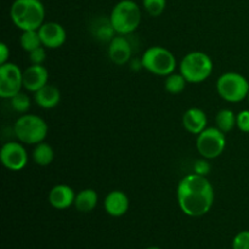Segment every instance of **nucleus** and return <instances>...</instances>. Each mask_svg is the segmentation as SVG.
<instances>
[{
	"label": "nucleus",
	"mask_w": 249,
	"mask_h": 249,
	"mask_svg": "<svg viewBox=\"0 0 249 249\" xmlns=\"http://www.w3.org/2000/svg\"><path fill=\"white\" fill-rule=\"evenodd\" d=\"M178 203L187 216L206 215L214 203V189L207 177L196 173L187 174L180 180L177 190Z\"/></svg>",
	"instance_id": "nucleus-1"
},
{
	"label": "nucleus",
	"mask_w": 249,
	"mask_h": 249,
	"mask_svg": "<svg viewBox=\"0 0 249 249\" xmlns=\"http://www.w3.org/2000/svg\"><path fill=\"white\" fill-rule=\"evenodd\" d=\"M10 17L22 32L38 31L44 23L45 7L40 0H15L10 7Z\"/></svg>",
	"instance_id": "nucleus-2"
},
{
	"label": "nucleus",
	"mask_w": 249,
	"mask_h": 249,
	"mask_svg": "<svg viewBox=\"0 0 249 249\" xmlns=\"http://www.w3.org/2000/svg\"><path fill=\"white\" fill-rule=\"evenodd\" d=\"M109 22L117 34H121V36L131 34L140 26V7L133 0H121L112 9Z\"/></svg>",
	"instance_id": "nucleus-3"
},
{
	"label": "nucleus",
	"mask_w": 249,
	"mask_h": 249,
	"mask_svg": "<svg viewBox=\"0 0 249 249\" xmlns=\"http://www.w3.org/2000/svg\"><path fill=\"white\" fill-rule=\"evenodd\" d=\"M213 61L202 51H192L185 55L180 62V73L187 83H202L208 79L213 73Z\"/></svg>",
	"instance_id": "nucleus-4"
},
{
	"label": "nucleus",
	"mask_w": 249,
	"mask_h": 249,
	"mask_svg": "<svg viewBox=\"0 0 249 249\" xmlns=\"http://www.w3.org/2000/svg\"><path fill=\"white\" fill-rule=\"evenodd\" d=\"M14 131L19 142L36 145L45 140L48 135V124L36 114H22L15 122Z\"/></svg>",
	"instance_id": "nucleus-5"
},
{
	"label": "nucleus",
	"mask_w": 249,
	"mask_h": 249,
	"mask_svg": "<svg viewBox=\"0 0 249 249\" xmlns=\"http://www.w3.org/2000/svg\"><path fill=\"white\" fill-rule=\"evenodd\" d=\"M142 68L160 77H165L175 72L177 58L172 51L163 46H151L141 57Z\"/></svg>",
	"instance_id": "nucleus-6"
},
{
	"label": "nucleus",
	"mask_w": 249,
	"mask_h": 249,
	"mask_svg": "<svg viewBox=\"0 0 249 249\" xmlns=\"http://www.w3.org/2000/svg\"><path fill=\"white\" fill-rule=\"evenodd\" d=\"M216 91L223 100L236 104L248 97L249 83L240 73L226 72L216 80Z\"/></svg>",
	"instance_id": "nucleus-7"
},
{
	"label": "nucleus",
	"mask_w": 249,
	"mask_h": 249,
	"mask_svg": "<svg viewBox=\"0 0 249 249\" xmlns=\"http://www.w3.org/2000/svg\"><path fill=\"white\" fill-rule=\"evenodd\" d=\"M197 151L206 160H214L221 156L226 147L225 134L218 128H206L197 135Z\"/></svg>",
	"instance_id": "nucleus-8"
},
{
	"label": "nucleus",
	"mask_w": 249,
	"mask_h": 249,
	"mask_svg": "<svg viewBox=\"0 0 249 249\" xmlns=\"http://www.w3.org/2000/svg\"><path fill=\"white\" fill-rule=\"evenodd\" d=\"M23 88V72L16 63L0 65V97L11 99Z\"/></svg>",
	"instance_id": "nucleus-9"
},
{
	"label": "nucleus",
	"mask_w": 249,
	"mask_h": 249,
	"mask_svg": "<svg viewBox=\"0 0 249 249\" xmlns=\"http://www.w3.org/2000/svg\"><path fill=\"white\" fill-rule=\"evenodd\" d=\"M2 165L11 172H19L28 163V153L23 145L16 141H10L2 145L0 151Z\"/></svg>",
	"instance_id": "nucleus-10"
},
{
	"label": "nucleus",
	"mask_w": 249,
	"mask_h": 249,
	"mask_svg": "<svg viewBox=\"0 0 249 249\" xmlns=\"http://www.w3.org/2000/svg\"><path fill=\"white\" fill-rule=\"evenodd\" d=\"M41 44L46 49H58L66 43L67 33L62 24L57 22H44L38 29Z\"/></svg>",
	"instance_id": "nucleus-11"
},
{
	"label": "nucleus",
	"mask_w": 249,
	"mask_h": 249,
	"mask_svg": "<svg viewBox=\"0 0 249 249\" xmlns=\"http://www.w3.org/2000/svg\"><path fill=\"white\" fill-rule=\"evenodd\" d=\"M131 55H133V48L125 36L118 34L109 41L108 57L114 65L124 66L130 61Z\"/></svg>",
	"instance_id": "nucleus-12"
},
{
	"label": "nucleus",
	"mask_w": 249,
	"mask_h": 249,
	"mask_svg": "<svg viewBox=\"0 0 249 249\" xmlns=\"http://www.w3.org/2000/svg\"><path fill=\"white\" fill-rule=\"evenodd\" d=\"M49 72L43 65H32L23 71V88L31 92L38 91L48 84Z\"/></svg>",
	"instance_id": "nucleus-13"
},
{
	"label": "nucleus",
	"mask_w": 249,
	"mask_h": 249,
	"mask_svg": "<svg viewBox=\"0 0 249 249\" xmlns=\"http://www.w3.org/2000/svg\"><path fill=\"white\" fill-rule=\"evenodd\" d=\"M129 204H130L129 197L121 190L111 191L104 201V207L106 213L108 215L114 216V218L123 216L128 212Z\"/></svg>",
	"instance_id": "nucleus-14"
},
{
	"label": "nucleus",
	"mask_w": 249,
	"mask_h": 249,
	"mask_svg": "<svg viewBox=\"0 0 249 249\" xmlns=\"http://www.w3.org/2000/svg\"><path fill=\"white\" fill-rule=\"evenodd\" d=\"M75 194L68 185L58 184L53 186L49 192V203L55 209H67L74 204Z\"/></svg>",
	"instance_id": "nucleus-15"
},
{
	"label": "nucleus",
	"mask_w": 249,
	"mask_h": 249,
	"mask_svg": "<svg viewBox=\"0 0 249 249\" xmlns=\"http://www.w3.org/2000/svg\"><path fill=\"white\" fill-rule=\"evenodd\" d=\"M208 124V118L203 109L201 108H189L182 116V125L185 130L189 131L190 134L198 135L204 129L207 128Z\"/></svg>",
	"instance_id": "nucleus-16"
},
{
	"label": "nucleus",
	"mask_w": 249,
	"mask_h": 249,
	"mask_svg": "<svg viewBox=\"0 0 249 249\" xmlns=\"http://www.w3.org/2000/svg\"><path fill=\"white\" fill-rule=\"evenodd\" d=\"M34 101L44 109L55 108L61 101V91L55 85L46 84L34 92Z\"/></svg>",
	"instance_id": "nucleus-17"
},
{
	"label": "nucleus",
	"mask_w": 249,
	"mask_h": 249,
	"mask_svg": "<svg viewBox=\"0 0 249 249\" xmlns=\"http://www.w3.org/2000/svg\"><path fill=\"white\" fill-rule=\"evenodd\" d=\"M99 196L94 189H84L75 195L74 206L82 213H90L97 206Z\"/></svg>",
	"instance_id": "nucleus-18"
},
{
	"label": "nucleus",
	"mask_w": 249,
	"mask_h": 249,
	"mask_svg": "<svg viewBox=\"0 0 249 249\" xmlns=\"http://www.w3.org/2000/svg\"><path fill=\"white\" fill-rule=\"evenodd\" d=\"M53 156H55V153H53V147L44 141L36 143L33 152H32L33 162L40 167H46V165L51 164L53 160Z\"/></svg>",
	"instance_id": "nucleus-19"
},
{
	"label": "nucleus",
	"mask_w": 249,
	"mask_h": 249,
	"mask_svg": "<svg viewBox=\"0 0 249 249\" xmlns=\"http://www.w3.org/2000/svg\"><path fill=\"white\" fill-rule=\"evenodd\" d=\"M236 117H237V114L233 113L232 109H220V111L216 113L215 117L216 128H218L219 130L223 131L224 134L230 133V131L233 130V128L236 126Z\"/></svg>",
	"instance_id": "nucleus-20"
},
{
	"label": "nucleus",
	"mask_w": 249,
	"mask_h": 249,
	"mask_svg": "<svg viewBox=\"0 0 249 249\" xmlns=\"http://www.w3.org/2000/svg\"><path fill=\"white\" fill-rule=\"evenodd\" d=\"M187 84V80L185 79L184 75L181 73H172V74L167 75L164 83V89L167 90L169 94L178 95L181 94L185 90Z\"/></svg>",
	"instance_id": "nucleus-21"
},
{
	"label": "nucleus",
	"mask_w": 249,
	"mask_h": 249,
	"mask_svg": "<svg viewBox=\"0 0 249 249\" xmlns=\"http://www.w3.org/2000/svg\"><path fill=\"white\" fill-rule=\"evenodd\" d=\"M19 44H21L22 49H23L24 51H27V53H31V51L39 48V46H43L38 31L22 32L21 36H19Z\"/></svg>",
	"instance_id": "nucleus-22"
},
{
	"label": "nucleus",
	"mask_w": 249,
	"mask_h": 249,
	"mask_svg": "<svg viewBox=\"0 0 249 249\" xmlns=\"http://www.w3.org/2000/svg\"><path fill=\"white\" fill-rule=\"evenodd\" d=\"M10 102H11L12 109L17 112V113L26 114L29 111V108H31V99H29L28 95L22 91L15 95L14 97H11Z\"/></svg>",
	"instance_id": "nucleus-23"
},
{
	"label": "nucleus",
	"mask_w": 249,
	"mask_h": 249,
	"mask_svg": "<svg viewBox=\"0 0 249 249\" xmlns=\"http://www.w3.org/2000/svg\"><path fill=\"white\" fill-rule=\"evenodd\" d=\"M142 5L148 15L157 17L164 12L167 7V0H142Z\"/></svg>",
	"instance_id": "nucleus-24"
},
{
	"label": "nucleus",
	"mask_w": 249,
	"mask_h": 249,
	"mask_svg": "<svg viewBox=\"0 0 249 249\" xmlns=\"http://www.w3.org/2000/svg\"><path fill=\"white\" fill-rule=\"evenodd\" d=\"M45 46H39L36 50L28 53V58L32 65H43L44 61L46 60V51Z\"/></svg>",
	"instance_id": "nucleus-25"
},
{
	"label": "nucleus",
	"mask_w": 249,
	"mask_h": 249,
	"mask_svg": "<svg viewBox=\"0 0 249 249\" xmlns=\"http://www.w3.org/2000/svg\"><path fill=\"white\" fill-rule=\"evenodd\" d=\"M232 249H249V231H241L235 236Z\"/></svg>",
	"instance_id": "nucleus-26"
},
{
	"label": "nucleus",
	"mask_w": 249,
	"mask_h": 249,
	"mask_svg": "<svg viewBox=\"0 0 249 249\" xmlns=\"http://www.w3.org/2000/svg\"><path fill=\"white\" fill-rule=\"evenodd\" d=\"M236 126L242 133L249 134V109H243L236 117Z\"/></svg>",
	"instance_id": "nucleus-27"
},
{
	"label": "nucleus",
	"mask_w": 249,
	"mask_h": 249,
	"mask_svg": "<svg viewBox=\"0 0 249 249\" xmlns=\"http://www.w3.org/2000/svg\"><path fill=\"white\" fill-rule=\"evenodd\" d=\"M211 164H209L208 160L202 157V160H196V163L194 164V172L198 175H203V177H207V175L211 173Z\"/></svg>",
	"instance_id": "nucleus-28"
},
{
	"label": "nucleus",
	"mask_w": 249,
	"mask_h": 249,
	"mask_svg": "<svg viewBox=\"0 0 249 249\" xmlns=\"http://www.w3.org/2000/svg\"><path fill=\"white\" fill-rule=\"evenodd\" d=\"M10 50L5 43H0V65L9 62Z\"/></svg>",
	"instance_id": "nucleus-29"
},
{
	"label": "nucleus",
	"mask_w": 249,
	"mask_h": 249,
	"mask_svg": "<svg viewBox=\"0 0 249 249\" xmlns=\"http://www.w3.org/2000/svg\"><path fill=\"white\" fill-rule=\"evenodd\" d=\"M146 249H160V247H156V246H152V247H148V248H146Z\"/></svg>",
	"instance_id": "nucleus-30"
},
{
	"label": "nucleus",
	"mask_w": 249,
	"mask_h": 249,
	"mask_svg": "<svg viewBox=\"0 0 249 249\" xmlns=\"http://www.w3.org/2000/svg\"><path fill=\"white\" fill-rule=\"evenodd\" d=\"M247 99H248V101H249V92H248V97H247Z\"/></svg>",
	"instance_id": "nucleus-31"
}]
</instances>
